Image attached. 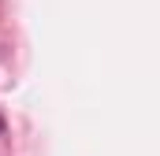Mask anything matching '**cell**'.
<instances>
[{"mask_svg": "<svg viewBox=\"0 0 160 156\" xmlns=\"http://www.w3.org/2000/svg\"><path fill=\"white\" fill-rule=\"evenodd\" d=\"M0 134H4V119H0Z\"/></svg>", "mask_w": 160, "mask_h": 156, "instance_id": "1", "label": "cell"}]
</instances>
